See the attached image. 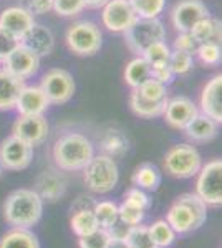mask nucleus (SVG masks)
Returning <instances> with one entry per match:
<instances>
[{"instance_id":"obj_1","label":"nucleus","mask_w":222,"mask_h":248,"mask_svg":"<svg viewBox=\"0 0 222 248\" xmlns=\"http://www.w3.org/2000/svg\"><path fill=\"white\" fill-rule=\"evenodd\" d=\"M43 214V201L34 189H17L3 202V218L17 229L37 225Z\"/></svg>"},{"instance_id":"obj_2","label":"nucleus","mask_w":222,"mask_h":248,"mask_svg":"<svg viewBox=\"0 0 222 248\" xmlns=\"http://www.w3.org/2000/svg\"><path fill=\"white\" fill-rule=\"evenodd\" d=\"M207 218V205L201 201L199 195L188 192L176 199L166 214V222L179 235L191 233L204 225Z\"/></svg>"},{"instance_id":"obj_3","label":"nucleus","mask_w":222,"mask_h":248,"mask_svg":"<svg viewBox=\"0 0 222 248\" xmlns=\"http://www.w3.org/2000/svg\"><path fill=\"white\" fill-rule=\"evenodd\" d=\"M95 155L90 139L78 133H67L53 144V161L62 170H82Z\"/></svg>"},{"instance_id":"obj_4","label":"nucleus","mask_w":222,"mask_h":248,"mask_svg":"<svg viewBox=\"0 0 222 248\" xmlns=\"http://www.w3.org/2000/svg\"><path fill=\"white\" fill-rule=\"evenodd\" d=\"M83 179L86 187L95 194H108L116 187L120 170L115 159L104 154L93 155L91 161L83 167Z\"/></svg>"},{"instance_id":"obj_5","label":"nucleus","mask_w":222,"mask_h":248,"mask_svg":"<svg viewBox=\"0 0 222 248\" xmlns=\"http://www.w3.org/2000/svg\"><path fill=\"white\" fill-rule=\"evenodd\" d=\"M201 167V154L191 144H176L164 155V170L176 179L194 177Z\"/></svg>"},{"instance_id":"obj_6","label":"nucleus","mask_w":222,"mask_h":248,"mask_svg":"<svg viewBox=\"0 0 222 248\" xmlns=\"http://www.w3.org/2000/svg\"><path fill=\"white\" fill-rule=\"evenodd\" d=\"M164 38H166V30L157 18H138L131 29L124 31L126 46L138 57L144 53L148 46Z\"/></svg>"},{"instance_id":"obj_7","label":"nucleus","mask_w":222,"mask_h":248,"mask_svg":"<svg viewBox=\"0 0 222 248\" xmlns=\"http://www.w3.org/2000/svg\"><path fill=\"white\" fill-rule=\"evenodd\" d=\"M102 31L93 22H75L67 30V45L78 57H91L102 48Z\"/></svg>"},{"instance_id":"obj_8","label":"nucleus","mask_w":222,"mask_h":248,"mask_svg":"<svg viewBox=\"0 0 222 248\" xmlns=\"http://www.w3.org/2000/svg\"><path fill=\"white\" fill-rule=\"evenodd\" d=\"M196 194L205 205L219 207L222 203V161L212 159L197 172Z\"/></svg>"},{"instance_id":"obj_9","label":"nucleus","mask_w":222,"mask_h":248,"mask_svg":"<svg viewBox=\"0 0 222 248\" xmlns=\"http://www.w3.org/2000/svg\"><path fill=\"white\" fill-rule=\"evenodd\" d=\"M42 91L50 101V105H65L73 98L75 81L67 70L53 68L42 78Z\"/></svg>"},{"instance_id":"obj_10","label":"nucleus","mask_w":222,"mask_h":248,"mask_svg":"<svg viewBox=\"0 0 222 248\" xmlns=\"http://www.w3.org/2000/svg\"><path fill=\"white\" fill-rule=\"evenodd\" d=\"M34 159V147L22 139L9 136L0 144V166L7 170H23Z\"/></svg>"},{"instance_id":"obj_11","label":"nucleus","mask_w":222,"mask_h":248,"mask_svg":"<svg viewBox=\"0 0 222 248\" xmlns=\"http://www.w3.org/2000/svg\"><path fill=\"white\" fill-rule=\"evenodd\" d=\"M138 20L130 0H108L103 7L102 22L113 33H124Z\"/></svg>"},{"instance_id":"obj_12","label":"nucleus","mask_w":222,"mask_h":248,"mask_svg":"<svg viewBox=\"0 0 222 248\" xmlns=\"http://www.w3.org/2000/svg\"><path fill=\"white\" fill-rule=\"evenodd\" d=\"M48 131H50V127H48V121L43 118V114L20 116L17 121L14 123L12 136L25 141L27 144H30L32 147H35L47 141Z\"/></svg>"},{"instance_id":"obj_13","label":"nucleus","mask_w":222,"mask_h":248,"mask_svg":"<svg viewBox=\"0 0 222 248\" xmlns=\"http://www.w3.org/2000/svg\"><path fill=\"white\" fill-rule=\"evenodd\" d=\"M3 70L12 77L25 81L40 70V57L28 48L18 45L3 62Z\"/></svg>"},{"instance_id":"obj_14","label":"nucleus","mask_w":222,"mask_h":248,"mask_svg":"<svg viewBox=\"0 0 222 248\" xmlns=\"http://www.w3.org/2000/svg\"><path fill=\"white\" fill-rule=\"evenodd\" d=\"M207 15L209 12L201 0H179L171 12V20L177 31H191L192 27Z\"/></svg>"},{"instance_id":"obj_15","label":"nucleus","mask_w":222,"mask_h":248,"mask_svg":"<svg viewBox=\"0 0 222 248\" xmlns=\"http://www.w3.org/2000/svg\"><path fill=\"white\" fill-rule=\"evenodd\" d=\"M199 109L192 103V99L186 96H176V98L168 99L166 109H164V121H166L172 129H181L188 126L192 119L196 118Z\"/></svg>"},{"instance_id":"obj_16","label":"nucleus","mask_w":222,"mask_h":248,"mask_svg":"<svg viewBox=\"0 0 222 248\" xmlns=\"http://www.w3.org/2000/svg\"><path fill=\"white\" fill-rule=\"evenodd\" d=\"M34 190L37 192L42 201L56 202L58 199H62L63 195H65L67 181L58 170L48 169V170H43L37 177Z\"/></svg>"},{"instance_id":"obj_17","label":"nucleus","mask_w":222,"mask_h":248,"mask_svg":"<svg viewBox=\"0 0 222 248\" xmlns=\"http://www.w3.org/2000/svg\"><path fill=\"white\" fill-rule=\"evenodd\" d=\"M20 45L28 48L30 51L37 53L40 58L47 57L51 53L55 46V37L51 33L50 29H47L45 25H40V23H34L30 27V30L20 37Z\"/></svg>"},{"instance_id":"obj_18","label":"nucleus","mask_w":222,"mask_h":248,"mask_svg":"<svg viewBox=\"0 0 222 248\" xmlns=\"http://www.w3.org/2000/svg\"><path fill=\"white\" fill-rule=\"evenodd\" d=\"M201 111L214 119L217 124L222 123V77L216 75L205 83L201 93Z\"/></svg>"},{"instance_id":"obj_19","label":"nucleus","mask_w":222,"mask_h":248,"mask_svg":"<svg viewBox=\"0 0 222 248\" xmlns=\"http://www.w3.org/2000/svg\"><path fill=\"white\" fill-rule=\"evenodd\" d=\"M50 108V101L40 86H23L15 109L20 116H40Z\"/></svg>"},{"instance_id":"obj_20","label":"nucleus","mask_w":222,"mask_h":248,"mask_svg":"<svg viewBox=\"0 0 222 248\" xmlns=\"http://www.w3.org/2000/svg\"><path fill=\"white\" fill-rule=\"evenodd\" d=\"M34 23V15L27 12L23 7H9L0 14V29L17 37L18 40L25 31L30 30Z\"/></svg>"},{"instance_id":"obj_21","label":"nucleus","mask_w":222,"mask_h":248,"mask_svg":"<svg viewBox=\"0 0 222 248\" xmlns=\"http://www.w3.org/2000/svg\"><path fill=\"white\" fill-rule=\"evenodd\" d=\"M219 126L221 124H217L209 116H205L204 113H197L196 118L184 127V133L194 142H209L219 134Z\"/></svg>"},{"instance_id":"obj_22","label":"nucleus","mask_w":222,"mask_h":248,"mask_svg":"<svg viewBox=\"0 0 222 248\" xmlns=\"http://www.w3.org/2000/svg\"><path fill=\"white\" fill-rule=\"evenodd\" d=\"M23 85L22 79L12 77L5 70H0V111L15 109L18 94Z\"/></svg>"},{"instance_id":"obj_23","label":"nucleus","mask_w":222,"mask_h":248,"mask_svg":"<svg viewBox=\"0 0 222 248\" xmlns=\"http://www.w3.org/2000/svg\"><path fill=\"white\" fill-rule=\"evenodd\" d=\"M168 99L169 98L159 99V101H153V99L143 98L138 91L133 90L131 94H130V108H131L133 113H135L136 116H139V118L153 119V118H157V116L164 114V109H166V105H168Z\"/></svg>"},{"instance_id":"obj_24","label":"nucleus","mask_w":222,"mask_h":248,"mask_svg":"<svg viewBox=\"0 0 222 248\" xmlns=\"http://www.w3.org/2000/svg\"><path fill=\"white\" fill-rule=\"evenodd\" d=\"M100 149L103 151L104 155L111 159L123 157L130 149V141H128L126 134L120 129H106L100 139Z\"/></svg>"},{"instance_id":"obj_25","label":"nucleus","mask_w":222,"mask_h":248,"mask_svg":"<svg viewBox=\"0 0 222 248\" xmlns=\"http://www.w3.org/2000/svg\"><path fill=\"white\" fill-rule=\"evenodd\" d=\"M131 181L135 184V187H139V189H143V190L154 192L159 189L163 175H161V170L157 169V166L144 162L135 170Z\"/></svg>"},{"instance_id":"obj_26","label":"nucleus","mask_w":222,"mask_h":248,"mask_svg":"<svg viewBox=\"0 0 222 248\" xmlns=\"http://www.w3.org/2000/svg\"><path fill=\"white\" fill-rule=\"evenodd\" d=\"M0 248H40L37 235L28 229L14 227L0 238Z\"/></svg>"},{"instance_id":"obj_27","label":"nucleus","mask_w":222,"mask_h":248,"mask_svg":"<svg viewBox=\"0 0 222 248\" xmlns=\"http://www.w3.org/2000/svg\"><path fill=\"white\" fill-rule=\"evenodd\" d=\"M149 78H151V66H149V63L143 57H136L126 65V70H124V81H126V85L131 86L133 90L141 86Z\"/></svg>"},{"instance_id":"obj_28","label":"nucleus","mask_w":222,"mask_h":248,"mask_svg":"<svg viewBox=\"0 0 222 248\" xmlns=\"http://www.w3.org/2000/svg\"><path fill=\"white\" fill-rule=\"evenodd\" d=\"M191 35L197 40V43H205V42L221 43V22L207 15V17L199 20L192 27Z\"/></svg>"},{"instance_id":"obj_29","label":"nucleus","mask_w":222,"mask_h":248,"mask_svg":"<svg viewBox=\"0 0 222 248\" xmlns=\"http://www.w3.org/2000/svg\"><path fill=\"white\" fill-rule=\"evenodd\" d=\"M70 227L73 230V233L76 237H85V235L91 233L95 232L98 227V222L95 218V214L93 210H78V212H73L71 214V218H70Z\"/></svg>"},{"instance_id":"obj_30","label":"nucleus","mask_w":222,"mask_h":248,"mask_svg":"<svg viewBox=\"0 0 222 248\" xmlns=\"http://www.w3.org/2000/svg\"><path fill=\"white\" fill-rule=\"evenodd\" d=\"M148 229H149V237H151V242L154 247L166 248L174 243L177 233L171 229V225H169L166 220H156Z\"/></svg>"},{"instance_id":"obj_31","label":"nucleus","mask_w":222,"mask_h":248,"mask_svg":"<svg viewBox=\"0 0 222 248\" xmlns=\"http://www.w3.org/2000/svg\"><path fill=\"white\" fill-rule=\"evenodd\" d=\"M93 214H95V218H96V222H98L100 229L106 230L118 220V205L110 201L96 202L95 209H93Z\"/></svg>"},{"instance_id":"obj_32","label":"nucleus","mask_w":222,"mask_h":248,"mask_svg":"<svg viewBox=\"0 0 222 248\" xmlns=\"http://www.w3.org/2000/svg\"><path fill=\"white\" fill-rule=\"evenodd\" d=\"M141 57L146 60L151 68H156L161 65H168L169 57H171V50H169L168 43L164 40H161V42H156L151 46H148Z\"/></svg>"},{"instance_id":"obj_33","label":"nucleus","mask_w":222,"mask_h":248,"mask_svg":"<svg viewBox=\"0 0 222 248\" xmlns=\"http://www.w3.org/2000/svg\"><path fill=\"white\" fill-rule=\"evenodd\" d=\"M138 18H157L166 7V0H130Z\"/></svg>"},{"instance_id":"obj_34","label":"nucleus","mask_w":222,"mask_h":248,"mask_svg":"<svg viewBox=\"0 0 222 248\" xmlns=\"http://www.w3.org/2000/svg\"><path fill=\"white\" fill-rule=\"evenodd\" d=\"M197 58L205 66H217L221 63V43L216 42H205L199 43L196 50Z\"/></svg>"},{"instance_id":"obj_35","label":"nucleus","mask_w":222,"mask_h":248,"mask_svg":"<svg viewBox=\"0 0 222 248\" xmlns=\"http://www.w3.org/2000/svg\"><path fill=\"white\" fill-rule=\"evenodd\" d=\"M138 93L146 99H153V101H159V99H166L168 98V90L166 85L156 81L154 78H149L143 83L141 86L135 88Z\"/></svg>"},{"instance_id":"obj_36","label":"nucleus","mask_w":222,"mask_h":248,"mask_svg":"<svg viewBox=\"0 0 222 248\" xmlns=\"http://www.w3.org/2000/svg\"><path fill=\"white\" fill-rule=\"evenodd\" d=\"M128 245L131 248H151L153 247V242H151V237H149V229L144 225H135V227H130V232H128L126 238Z\"/></svg>"},{"instance_id":"obj_37","label":"nucleus","mask_w":222,"mask_h":248,"mask_svg":"<svg viewBox=\"0 0 222 248\" xmlns=\"http://www.w3.org/2000/svg\"><path fill=\"white\" fill-rule=\"evenodd\" d=\"M194 66V60L192 55L184 53V51H171V57H169V68L174 75H188L189 71Z\"/></svg>"},{"instance_id":"obj_38","label":"nucleus","mask_w":222,"mask_h":248,"mask_svg":"<svg viewBox=\"0 0 222 248\" xmlns=\"http://www.w3.org/2000/svg\"><path fill=\"white\" fill-rule=\"evenodd\" d=\"M118 217L121 222H124L126 225L135 227V225L143 223L144 217H146V212L138 209V207H135V205H131V203H128V202H123L118 207Z\"/></svg>"},{"instance_id":"obj_39","label":"nucleus","mask_w":222,"mask_h":248,"mask_svg":"<svg viewBox=\"0 0 222 248\" xmlns=\"http://www.w3.org/2000/svg\"><path fill=\"white\" fill-rule=\"evenodd\" d=\"M110 240L111 237L106 230L96 229L95 232H91V233L85 235V237H80L78 245L80 248H106Z\"/></svg>"},{"instance_id":"obj_40","label":"nucleus","mask_w":222,"mask_h":248,"mask_svg":"<svg viewBox=\"0 0 222 248\" xmlns=\"http://www.w3.org/2000/svg\"><path fill=\"white\" fill-rule=\"evenodd\" d=\"M83 9V0H53L51 3V10H55L56 15H62V17H75L82 14Z\"/></svg>"},{"instance_id":"obj_41","label":"nucleus","mask_w":222,"mask_h":248,"mask_svg":"<svg viewBox=\"0 0 222 248\" xmlns=\"http://www.w3.org/2000/svg\"><path fill=\"white\" fill-rule=\"evenodd\" d=\"M123 202L131 203V205L138 207V209L144 212H148L151 209V199H149V195L146 194V190L139 189V187H131L130 190H126Z\"/></svg>"},{"instance_id":"obj_42","label":"nucleus","mask_w":222,"mask_h":248,"mask_svg":"<svg viewBox=\"0 0 222 248\" xmlns=\"http://www.w3.org/2000/svg\"><path fill=\"white\" fill-rule=\"evenodd\" d=\"M197 46H199V43H197V40L191 35V31H179V35H177L174 40V50L177 51L194 55Z\"/></svg>"},{"instance_id":"obj_43","label":"nucleus","mask_w":222,"mask_h":248,"mask_svg":"<svg viewBox=\"0 0 222 248\" xmlns=\"http://www.w3.org/2000/svg\"><path fill=\"white\" fill-rule=\"evenodd\" d=\"M20 45V40L0 29V63H3L12 51Z\"/></svg>"},{"instance_id":"obj_44","label":"nucleus","mask_w":222,"mask_h":248,"mask_svg":"<svg viewBox=\"0 0 222 248\" xmlns=\"http://www.w3.org/2000/svg\"><path fill=\"white\" fill-rule=\"evenodd\" d=\"M53 0H22V7L32 15H43L51 10Z\"/></svg>"},{"instance_id":"obj_45","label":"nucleus","mask_w":222,"mask_h":248,"mask_svg":"<svg viewBox=\"0 0 222 248\" xmlns=\"http://www.w3.org/2000/svg\"><path fill=\"white\" fill-rule=\"evenodd\" d=\"M174 77L176 75L171 71L169 68V63L168 65H161V66H156V68H151V78H154L156 81L163 83V85H171L174 81Z\"/></svg>"},{"instance_id":"obj_46","label":"nucleus","mask_w":222,"mask_h":248,"mask_svg":"<svg viewBox=\"0 0 222 248\" xmlns=\"http://www.w3.org/2000/svg\"><path fill=\"white\" fill-rule=\"evenodd\" d=\"M106 232L110 233L111 238H121V240H124V238H126V235H128V232H130V225H126L124 222H121L120 217H118V220H116V222L113 223L110 229H106Z\"/></svg>"},{"instance_id":"obj_47","label":"nucleus","mask_w":222,"mask_h":248,"mask_svg":"<svg viewBox=\"0 0 222 248\" xmlns=\"http://www.w3.org/2000/svg\"><path fill=\"white\" fill-rule=\"evenodd\" d=\"M95 203L96 201L93 197H80V199H76V202L71 205V212H78V210H93L95 209Z\"/></svg>"},{"instance_id":"obj_48","label":"nucleus","mask_w":222,"mask_h":248,"mask_svg":"<svg viewBox=\"0 0 222 248\" xmlns=\"http://www.w3.org/2000/svg\"><path fill=\"white\" fill-rule=\"evenodd\" d=\"M106 2L108 0H83L85 7H88V9H103Z\"/></svg>"},{"instance_id":"obj_49","label":"nucleus","mask_w":222,"mask_h":248,"mask_svg":"<svg viewBox=\"0 0 222 248\" xmlns=\"http://www.w3.org/2000/svg\"><path fill=\"white\" fill-rule=\"evenodd\" d=\"M106 248H131L128 245L126 240H121V238H111L110 242H108V247Z\"/></svg>"},{"instance_id":"obj_50","label":"nucleus","mask_w":222,"mask_h":248,"mask_svg":"<svg viewBox=\"0 0 222 248\" xmlns=\"http://www.w3.org/2000/svg\"><path fill=\"white\" fill-rule=\"evenodd\" d=\"M151 248H161V247H154V245H153V247H151Z\"/></svg>"}]
</instances>
